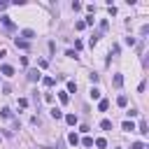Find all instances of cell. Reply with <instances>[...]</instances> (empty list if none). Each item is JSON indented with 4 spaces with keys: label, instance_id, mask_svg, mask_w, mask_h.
Masks as SVG:
<instances>
[{
    "label": "cell",
    "instance_id": "cell-1",
    "mask_svg": "<svg viewBox=\"0 0 149 149\" xmlns=\"http://www.w3.org/2000/svg\"><path fill=\"white\" fill-rule=\"evenodd\" d=\"M0 23H3L7 30H14V21H12L9 16H0Z\"/></svg>",
    "mask_w": 149,
    "mask_h": 149
},
{
    "label": "cell",
    "instance_id": "cell-2",
    "mask_svg": "<svg viewBox=\"0 0 149 149\" xmlns=\"http://www.w3.org/2000/svg\"><path fill=\"white\" fill-rule=\"evenodd\" d=\"M21 37H23V42H28V40H33V37H35V30L26 28V30H21Z\"/></svg>",
    "mask_w": 149,
    "mask_h": 149
},
{
    "label": "cell",
    "instance_id": "cell-3",
    "mask_svg": "<svg viewBox=\"0 0 149 149\" xmlns=\"http://www.w3.org/2000/svg\"><path fill=\"white\" fill-rule=\"evenodd\" d=\"M0 72H3L5 77H14V68H12V65H3V68H0Z\"/></svg>",
    "mask_w": 149,
    "mask_h": 149
},
{
    "label": "cell",
    "instance_id": "cell-4",
    "mask_svg": "<svg viewBox=\"0 0 149 149\" xmlns=\"http://www.w3.org/2000/svg\"><path fill=\"white\" fill-rule=\"evenodd\" d=\"M40 79V70H28V82H37Z\"/></svg>",
    "mask_w": 149,
    "mask_h": 149
},
{
    "label": "cell",
    "instance_id": "cell-5",
    "mask_svg": "<svg viewBox=\"0 0 149 149\" xmlns=\"http://www.w3.org/2000/svg\"><path fill=\"white\" fill-rule=\"evenodd\" d=\"M68 142H70L72 147H77V144H79V138H77V133H70V135H68Z\"/></svg>",
    "mask_w": 149,
    "mask_h": 149
},
{
    "label": "cell",
    "instance_id": "cell-6",
    "mask_svg": "<svg viewBox=\"0 0 149 149\" xmlns=\"http://www.w3.org/2000/svg\"><path fill=\"white\" fill-rule=\"evenodd\" d=\"M16 49H30V42H23V40H19V37H16Z\"/></svg>",
    "mask_w": 149,
    "mask_h": 149
},
{
    "label": "cell",
    "instance_id": "cell-7",
    "mask_svg": "<svg viewBox=\"0 0 149 149\" xmlns=\"http://www.w3.org/2000/svg\"><path fill=\"white\" fill-rule=\"evenodd\" d=\"M112 82H114L117 89H121V86H123V74H114V79H112Z\"/></svg>",
    "mask_w": 149,
    "mask_h": 149
},
{
    "label": "cell",
    "instance_id": "cell-8",
    "mask_svg": "<svg viewBox=\"0 0 149 149\" xmlns=\"http://www.w3.org/2000/svg\"><path fill=\"white\" fill-rule=\"evenodd\" d=\"M51 117H54V119H63V112H61L58 107H51Z\"/></svg>",
    "mask_w": 149,
    "mask_h": 149
},
{
    "label": "cell",
    "instance_id": "cell-9",
    "mask_svg": "<svg viewBox=\"0 0 149 149\" xmlns=\"http://www.w3.org/2000/svg\"><path fill=\"white\" fill-rule=\"evenodd\" d=\"M58 98H61V103H63V105H68V100H70L68 91H61V93H58Z\"/></svg>",
    "mask_w": 149,
    "mask_h": 149
},
{
    "label": "cell",
    "instance_id": "cell-10",
    "mask_svg": "<svg viewBox=\"0 0 149 149\" xmlns=\"http://www.w3.org/2000/svg\"><path fill=\"white\" fill-rule=\"evenodd\" d=\"M65 121L70 126H74V123H77V114H65Z\"/></svg>",
    "mask_w": 149,
    "mask_h": 149
},
{
    "label": "cell",
    "instance_id": "cell-11",
    "mask_svg": "<svg viewBox=\"0 0 149 149\" xmlns=\"http://www.w3.org/2000/svg\"><path fill=\"white\" fill-rule=\"evenodd\" d=\"M117 105H119V107H126V105H128V98H126V96H119V98H117Z\"/></svg>",
    "mask_w": 149,
    "mask_h": 149
},
{
    "label": "cell",
    "instance_id": "cell-12",
    "mask_svg": "<svg viewBox=\"0 0 149 149\" xmlns=\"http://www.w3.org/2000/svg\"><path fill=\"white\" fill-rule=\"evenodd\" d=\"M107 107H109V100H100V103H98V109H100V112H107Z\"/></svg>",
    "mask_w": 149,
    "mask_h": 149
},
{
    "label": "cell",
    "instance_id": "cell-13",
    "mask_svg": "<svg viewBox=\"0 0 149 149\" xmlns=\"http://www.w3.org/2000/svg\"><path fill=\"white\" fill-rule=\"evenodd\" d=\"M96 147H98V149H105V147H107V140H105V138H98V140H96Z\"/></svg>",
    "mask_w": 149,
    "mask_h": 149
},
{
    "label": "cell",
    "instance_id": "cell-14",
    "mask_svg": "<svg viewBox=\"0 0 149 149\" xmlns=\"http://www.w3.org/2000/svg\"><path fill=\"white\" fill-rule=\"evenodd\" d=\"M123 130H126V133H130V130H135L133 121H123Z\"/></svg>",
    "mask_w": 149,
    "mask_h": 149
},
{
    "label": "cell",
    "instance_id": "cell-15",
    "mask_svg": "<svg viewBox=\"0 0 149 149\" xmlns=\"http://www.w3.org/2000/svg\"><path fill=\"white\" fill-rule=\"evenodd\" d=\"M138 130H140V133H142V135H147V133H149V130H147V123H144V119L140 121V126H138Z\"/></svg>",
    "mask_w": 149,
    "mask_h": 149
},
{
    "label": "cell",
    "instance_id": "cell-16",
    "mask_svg": "<svg viewBox=\"0 0 149 149\" xmlns=\"http://www.w3.org/2000/svg\"><path fill=\"white\" fill-rule=\"evenodd\" d=\"M130 149H149L144 142H133V144H130Z\"/></svg>",
    "mask_w": 149,
    "mask_h": 149
},
{
    "label": "cell",
    "instance_id": "cell-17",
    "mask_svg": "<svg viewBox=\"0 0 149 149\" xmlns=\"http://www.w3.org/2000/svg\"><path fill=\"white\" fill-rule=\"evenodd\" d=\"M100 128H103V130H112V121H109V119H105V121L100 123Z\"/></svg>",
    "mask_w": 149,
    "mask_h": 149
},
{
    "label": "cell",
    "instance_id": "cell-18",
    "mask_svg": "<svg viewBox=\"0 0 149 149\" xmlns=\"http://www.w3.org/2000/svg\"><path fill=\"white\" fill-rule=\"evenodd\" d=\"M77 91V82H68V93H74Z\"/></svg>",
    "mask_w": 149,
    "mask_h": 149
},
{
    "label": "cell",
    "instance_id": "cell-19",
    "mask_svg": "<svg viewBox=\"0 0 149 149\" xmlns=\"http://www.w3.org/2000/svg\"><path fill=\"white\" fill-rule=\"evenodd\" d=\"M91 98L98 100V98H100V91H98V89H91Z\"/></svg>",
    "mask_w": 149,
    "mask_h": 149
},
{
    "label": "cell",
    "instance_id": "cell-20",
    "mask_svg": "<svg viewBox=\"0 0 149 149\" xmlns=\"http://www.w3.org/2000/svg\"><path fill=\"white\" fill-rule=\"evenodd\" d=\"M89 79H91V82H93V84H96V82H98V79H100V74H96V72H91V74H89Z\"/></svg>",
    "mask_w": 149,
    "mask_h": 149
},
{
    "label": "cell",
    "instance_id": "cell-21",
    "mask_svg": "<svg viewBox=\"0 0 149 149\" xmlns=\"http://www.w3.org/2000/svg\"><path fill=\"white\" fill-rule=\"evenodd\" d=\"M42 84H44V86H51V84H54V77H44Z\"/></svg>",
    "mask_w": 149,
    "mask_h": 149
},
{
    "label": "cell",
    "instance_id": "cell-22",
    "mask_svg": "<svg viewBox=\"0 0 149 149\" xmlns=\"http://www.w3.org/2000/svg\"><path fill=\"white\" fill-rule=\"evenodd\" d=\"M82 142H84V147H93V140H91V138H89V135H86V138H84V140H82Z\"/></svg>",
    "mask_w": 149,
    "mask_h": 149
},
{
    "label": "cell",
    "instance_id": "cell-23",
    "mask_svg": "<svg viewBox=\"0 0 149 149\" xmlns=\"http://www.w3.org/2000/svg\"><path fill=\"white\" fill-rule=\"evenodd\" d=\"M0 114H3V117H5V119H12V112H9V109H7V107H5V109H3V112H0Z\"/></svg>",
    "mask_w": 149,
    "mask_h": 149
},
{
    "label": "cell",
    "instance_id": "cell-24",
    "mask_svg": "<svg viewBox=\"0 0 149 149\" xmlns=\"http://www.w3.org/2000/svg\"><path fill=\"white\" fill-rule=\"evenodd\" d=\"M86 26H84V21H77V23H74V30H84Z\"/></svg>",
    "mask_w": 149,
    "mask_h": 149
},
{
    "label": "cell",
    "instance_id": "cell-25",
    "mask_svg": "<svg viewBox=\"0 0 149 149\" xmlns=\"http://www.w3.org/2000/svg\"><path fill=\"white\" fill-rule=\"evenodd\" d=\"M37 65H40V68H47V65H49V61H47V58H40V61H37Z\"/></svg>",
    "mask_w": 149,
    "mask_h": 149
},
{
    "label": "cell",
    "instance_id": "cell-26",
    "mask_svg": "<svg viewBox=\"0 0 149 149\" xmlns=\"http://www.w3.org/2000/svg\"><path fill=\"white\" fill-rule=\"evenodd\" d=\"M19 107H28V100L26 98H19Z\"/></svg>",
    "mask_w": 149,
    "mask_h": 149
},
{
    "label": "cell",
    "instance_id": "cell-27",
    "mask_svg": "<svg viewBox=\"0 0 149 149\" xmlns=\"http://www.w3.org/2000/svg\"><path fill=\"white\" fill-rule=\"evenodd\" d=\"M7 5H9V3H5V0H0V12H3V9L7 7Z\"/></svg>",
    "mask_w": 149,
    "mask_h": 149
},
{
    "label": "cell",
    "instance_id": "cell-28",
    "mask_svg": "<svg viewBox=\"0 0 149 149\" xmlns=\"http://www.w3.org/2000/svg\"><path fill=\"white\" fill-rule=\"evenodd\" d=\"M3 56H7V51H5V49H0V58H3Z\"/></svg>",
    "mask_w": 149,
    "mask_h": 149
}]
</instances>
